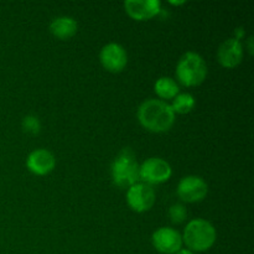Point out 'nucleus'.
<instances>
[{
	"label": "nucleus",
	"instance_id": "obj_1",
	"mask_svg": "<svg viewBox=\"0 0 254 254\" xmlns=\"http://www.w3.org/2000/svg\"><path fill=\"white\" fill-rule=\"evenodd\" d=\"M138 121L144 129L151 133H165L175 123V113L170 104L161 99H148L138 108Z\"/></svg>",
	"mask_w": 254,
	"mask_h": 254
},
{
	"label": "nucleus",
	"instance_id": "obj_2",
	"mask_svg": "<svg viewBox=\"0 0 254 254\" xmlns=\"http://www.w3.org/2000/svg\"><path fill=\"white\" fill-rule=\"evenodd\" d=\"M217 240L216 228L210 221L195 218L186 225L183 235V243L191 252H206L211 250Z\"/></svg>",
	"mask_w": 254,
	"mask_h": 254
},
{
	"label": "nucleus",
	"instance_id": "obj_3",
	"mask_svg": "<svg viewBox=\"0 0 254 254\" xmlns=\"http://www.w3.org/2000/svg\"><path fill=\"white\" fill-rule=\"evenodd\" d=\"M207 77V64L197 52L188 51L176 64V78L185 87H197Z\"/></svg>",
	"mask_w": 254,
	"mask_h": 254
},
{
	"label": "nucleus",
	"instance_id": "obj_4",
	"mask_svg": "<svg viewBox=\"0 0 254 254\" xmlns=\"http://www.w3.org/2000/svg\"><path fill=\"white\" fill-rule=\"evenodd\" d=\"M112 180L121 189H129L140 180L139 164L130 149H123L117 155L111 168Z\"/></svg>",
	"mask_w": 254,
	"mask_h": 254
},
{
	"label": "nucleus",
	"instance_id": "obj_5",
	"mask_svg": "<svg viewBox=\"0 0 254 254\" xmlns=\"http://www.w3.org/2000/svg\"><path fill=\"white\" fill-rule=\"evenodd\" d=\"M173 175L170 164L161 158H149L139 165V176L144 184L159 185L166 183Z\"/></svg>",
	"mask_w": 254,
	"mask_h": 254
},
{
	"label": "nucleus",
	"instance_id": "obj_6",
	"mask_svg": "<svg viewBox=\"0 0 254 254\" xmlns=\"http://www.w3.org/2000/svg\"><path fill=\"white\" fill-rule=\"evenodd\" d=\"M155 200V191L148 184L138 183L130 186L127 191V202L134 212L143 213L151 210Z\"/></svg>",
	"mask_w": 254,
	"mask_h": 254
},
{
	"label": "nucleus",
	"instance_id": "obj_7",
	"mask_svg": "<svg viewBox=\"0 0 254 254\" xmlns=\"http://www.w3.org/2000/svg\"><path fill=\"white\" fill-rule=\"evenodd\" d=\"M176 192L184 202L196 203L205 200L208 192V186L200 176L189 175L181 179Z\"/></svg>",
	"mask_w": 254,
	"mask_h": 254
},
{
	"label": "nucleus",
	"instance_id": "obj_8",
	"mask_svg": "<svg viewBox=\"0 0 254 254\" xmlns=\"http://www.w3.org/2000/svg\"><path fill=\"white\" fill-rule=\"evenodd\" d=\"M99 61L106 71L112 73H119L128 64V54L122 45L109 42L102 47L99 52Z\"/></svg>",
	"mask_w": 254,
	"mask_h": 254
},
{
	"label": "nucleus",
	"instance_id": "obj_9",
	"mask_svg": "<svg viewBox=\"0 0 254 254\" xmlns=\"http://www.w3.org/2000/svg\"><path fill=\"white\" fill-rule=\"evenodd\" d=\"M154 248L161 254H175L183 250V236L171 227H160L151 236Z\"/></svg>",
	"mask_w": 254,
	"mask_h": 254
},
{
	"label": "nucleus",
	"instance_id": "obj_10",
	"mask_svg": "<svg viewBox=\"0 0 254 254\" xmlns=\"http://www.w3.org/2000/svg\"><path fill=\"white\" fill-rule=\"evenodd\" d=\"M124 9L133 20L146 21L160 14L161 2L159 0H127Z\"/></svg>",
	"mask_w": 254,
	"mask_h": 254
},
{
	"label": "nucleus",
	"instance_id": "obj_11",
	"mask_svg": "<svg viewBox=\"0 0 254 254\" xmlns=\"http://www.w3.org/2000/svg\"><path fill=\"white\" fill-rule=\"evenodd\" d=\"M245 50L240 40L230 37L221 44L217 51V60L225 68H235L242 62Z\"/></svg>",
	"mask_w": 254,
	"mask_h": 254
},
{
	"label": "nucleus",
	"instance_id": "obj_12",
	"mask_svg": "<svg viewBox=\"0 0 254 254\" xmlns=\"http://www.w3.org/2000/svg\"><path fill=\"white\" fill-rule=\"evenodd\" d=\"M26 168L34 175H49L56 168V158L47 149H36L27 156Z\"/></svg>",
	"mask_w": 254,
	"mask_h": 254
},
{
	"label": "nucleus",
	"instance_id": "obj_13",
	"mask_svg": "<svg viewBox=\"0 0 254 254\" xmlns=\"http://www.w3.org/2000/svg\"><path fill=\"white\" fill-rule=\"evenodd\" d=\"M78 24L71 16H59L50 24V32L59 40H68L76 35Z\"/></svg>",
	"mask_w": 254,
	"mask_h": 254
},
{
	"label": "nucleus",
	"instance_id": "obj_14",
	"mask_svg": "<svg viewBox=\"0 0 254 254\" xmlns=\"http://www.w3.org/2000/svg\"><path fill=\"white\" fill-rule=\"evenodd\" d=\"M154 91L156 96L161 98V101L165 102L166 99L173 101L179 93H180V87L178 82L171 77H160L154 84Z\"/></svg>",
	"mask_w": 254,
	"mask_h": 254
},
{
	"label": "nucleus",
	"instance_id": "obj_15",
	"mask_svg": "<svg viewBox=\"0 0 254 254\" xmlns=\"http://www.w3.org/2000/svg\"><path fill=\"white\" fill-rule=\"evenodd\" d=\"M196 99L190 93H179L171 102L170 107L175 114H188L193 111Z\"/></svg>",
	"mask_w": 254,
	"mask_h": 254
},
{
	"label": "nucleus",
	"instance_id": "obj_16",
	"mask_svg": "<svg viewBox=\"0 0 254 254\" xmlns=\"http://www.w3.org/2000/svg\"><path fill=\"white\" fill-rule=\"evenodd\" d=\"M22 130L27 134H31V135H36L41 130V122L37 117L35 116H26L22 119Z\"/></svg>",
	"mask_w": 254,
	"mask_h": 254
},
{
	"label": "nucleus",
	"instance_id": "obj_17",
	"mask_svg": "<svg viewBox=\"0 0 254 254\" xmlns=\"http://www.w3.org/2000/svg\"><path fill=\"white\" fill-rule=\"evenodd\" d=\"M169 216H170V220L173 223H183L184 221L188 218V211H186V207L181 203H176V205H173L169 210Z\"/></svg>",
	"mask_w": 254,
	"mask_h": 254
},
{
	"label": "nucleus",
	"instance_id": "obj_18",
	"mask_svg": "<svg viewBox=\"0 0 254 254\" xmlns=\"http://www.w3.org/2000/svg\"><path fill=\"white\" fill-rule=\"evenodd\" d=\"M175 254H195V253L191 252V251H189L188 248H186V250H180L179 252H176Z\"/></svg>",
	"mask_w": 254,
	"mask_h": 254
},
{
	"label": "nucleus",
	"instance_id": "obj_19",
	"mask_svg": "<svg viewBox=\"0 0 254 254\" xmlns=\"http://www.w3.org/2000/svg\"><path fill=\"white\" fill-rule=\"evenodd\" d=\"M170 4H173V5H181V4H185V1H170Z\"/></svg>",
	"mask_w": 254,
	"mask_h": 254
}]
</instances>
